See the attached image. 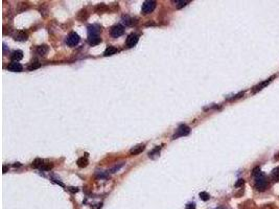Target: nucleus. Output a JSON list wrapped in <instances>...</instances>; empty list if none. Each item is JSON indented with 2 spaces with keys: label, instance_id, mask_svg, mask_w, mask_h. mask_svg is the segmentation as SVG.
Listing matches in <instances>:
<instances>
[{
  "label": "nucleus",
  "instance_id": "f257e3e1",
  "mask_svg": "<svg viewBox=\"0 0 279 209\" xmlns=\"http://www.w3.org/2000/svg\"><path fill=\"white\" fill-rule=\"evenodd\" d=\"M252 175H253V178H254V186H255V188L259 191L265 190V188L268 187L267 176L263 173H261L259 167H256V168L254 169Z\"/></svg>",
  "mask_w": 279,
  "mask_h": 209
},
{
  "label": "nucleus",
  "instance_id": "f03ea898",
  "mask_svg": "<svg viewBox=\"0 0 279 209\" xmlns=\"http://www.w3.org/2000/svg\"><path fill=\"white\" fill-rule=\"evenodd\" d=\"M155 8H156V1H154V0H146L142 4L141 12L143 15H148L153 12Z\"/></svg>",
  "mask_w": 279,
  "mask_h": 209
},
{
  "label": "nucleus",
  "instance_id": "7ed1b4c3",
  "mask_svg": "<svg viewBox=\"0 0 279 209\" xmlns=\"http://www.w3.org/2000/svg\"><path fill=\"white\" fill-rule=\"evenodd\" d=\"M189 133H190L189 127H187L186 124H180L179 127H178L177 131H176L175 135L173 136V139H176V138H178V137H182V136L188 135Z\"/></svg>",
  "mask_w": 279,
  "mask_h": 209
},
{
  "label": "nucleus",
  "instance_id": "20e7f679",
  "mask_svg": "<svg viewBox=\"0 0 279 209\" xmlns=\"http://www.w3.org/2000/svg\"><path fill=\"white\" fill-rule=\"evenodd\" d=\"M80 42V36H78L76 32H70L68 35L67 39H66V43H67L68 46L70 47H73V46H76Z\"/></svg>",
  "mask_w": 279,
  "mask_h": 209
},
{
  "label": "nucleus",
  "instance_id": "39448f33",
  "mask_svg": "<svg viewBox=\"0 0 279 209\" xmlns=\"http://www.w3.org/2000/svg\"><path fill=\"white\" fill-rule=\"evenodd\" d=\"M138 40H139V36L137 34H131L127 39V46L129 48L134 47L138 43Z\"/></svg>",
  "mask_w": 279,
  "mask_h": 209
},
{
  "label": "nucleus",
  "instance_id": "423d86ee",
  "mask_svg": "<svg viewBox=\"0 0 279 209\" xmlns=\"http://www.w3.org/2000/svg\"><path fill=\"white\" fill-rule=\"evenodd\" d=\"M124 34V29L121 25H115L112 27L111 29V36L113 38H118V37L122 36Z\"/></svg>",
  "mask_w": 279,
  "mask_h": 209
},
{
  "label": "nucleus",
  "instance_id": "0eeeda50",
  "mask_svg": "<svg viewBox=\"0 0 279 209\" xmlns=\"http://www.w3.org/2000/svg\"><path fill=\"white\" fill-rule=\"evenodd\" d=\"M273 78H275V75H273L272 78H268L267 81H265V82H262V83H260V84H258L257 86H255V87L252 89V93H257L258 91H260L261 89H263V87H265L267 85H269L270 83L273 81Z\"/></svg>",
  "mask_w": 279,
  "mask_h": 209
},
{
  "label": "nucleus",
  "instance_id": "6e6552de",
  "mask_svg": "<svg viewBox=\"0 0 279 209\" xmlns=\"http://www.w3.org/2000/svg\"><path fill=\"white\" fill-rule=\"evenodd\" d=\"M8 69L10 70V71H12V72H21L22 69H23V67H22V65H21L20 63L12 62V63L8 64Z\"/></svg>",
  "mask_w": 279,
  "mask_h": 209
},
{
  "label": "nucleus",
  "instance_id": "1a4fd4ad",
  "mask_svg": "<svg viewBox=\"0 0 279 209\" xmlns=\"http://www.w3.org/2000/svg\"><path fill=\"white\" fill-rule=\"evenodd\" d=\"M100 42V38L98 35H88V43L91 46L97 45Z\"/></svg>",
  "mask_w": 279,
  "mask_h": 209
},
{
  "label": "nucleus",
  "instance_id": "9d476101",
  "mask_svg": "<svg viewBox=\"0 0 279 209\" xmlns=\"http://www.w3.org/2000/svg\"><path fill=\"white\" fill-rule=\"evenodd\" d=\"M23 58V52L21 50H15L11 54V59H12L14 62H18L21 59Z\"/></svg>",
  "mask_w": 279,
  "mask_h": 209
},
{
  "label": "nucleus",
  "instance_id": "9b49d317",
  "mask_svg": "<svg viewBox=\"0 0 279 209\" xmlns=\"http://www.w3.org/2000/svg\"><path fill=\"white\" fill-rule=\"evenodd\" d=\"M144 149H146V146H144V144H138V146L132 147V149H130V154H131V155H138V154L141 153Z\"/></svg>",
  "mask_w": 279,
  "mask_h": 209
},
{
  "label": "nucleus",
  "instance_id": "f8f14e48",
  "mask_svg": "<svg viewBox=\"0 0 279 209\" xmlns=\"http://www.w3.org/2000/svg\"><path fill=\"white\" fill-rule=\"evenodd\" d=\"M14 39L16 41L19 42H23L27 40V34H25L24 32H17L16 35L14 36Z\"/></svg>",
  "mask_w": 279,
  "mask_h": 209
},
{
  "label": "nucleus",
  "instance_id": "ddd939ff",
  "mask_svg": "<svg viewBox=\"0 0 279 209\" xmlns=\"http://www.w3.org/2000/svg\"><path fill=\"white\" fill-rule=\"evenodd\" d=\"M47 52H48V46L45 45V44L37 47V54H40V56H45V54H47Z\"/></svg>",
  "mask_w": 279,
  "mask_h": 209
},
{
  "label": "nucleus",
  "instance_id": "4468645a",
  "mask_svg": "<svg viewBox=\"0 0 279 209\" xmlns=\"http://www.w3.org/2000/svg\"><path fill=\"white\" fill-rule=\"evenodd\" d=\"M100 32V27L98 25H90L88 27V34L89 35H98Z\"/></svg>",
  "mask_w": 279,
  "mask_h": 209
},
{
  "label": "nucleus",
  "instance_id": "2eb2a0df",
  "mask_svg": "<svg viewBox=\"0 0 279 209\" xmlns=\"http://www.w3.org/2000/svg\"><path fill=\"white\" fill-rule=\"evenodd\" d=\"M116 52H117V48H115L114 46H109V47H107L106 50H105L104 56L105 57H110V56L115 54Z\"/></svg>",
  "mask_w": 279,
  "mask_h": 209
},
{
  "label": "nucleus",
  "instance_id": "dca6fc26",
  "mask_svg": "<svg viewBox=\"0 0 279 209\" xmlns=\"http://www.w3.org/2000/svg\"><path fill=\"white\" fill-rule=\"evenodd\" d=\"M175 2V5H176V8H184L185 5H187L188 3H189V0H176V1H173Z\"/></svg>",
  "mask_w": 279,
  "mask_h": 209
},
{
  "label": "nucleus",
  "instance_id": "f3484780",
  "mask_svg": "<svg viewBox=\"0 0 279 209\" xmlns=\"http://www.w3.org/2000/svg\"><path fill=\"white\" fill-rule=\"evenodd\" d=\"M271 177L273 180L279 182V166L273 169V171H272V174H271Z\"/></svg>",
  "mask_w": 279,
  "mask_h": 209
},
{
  "label": "nucleus",
  "instance_id": "a211bd4d",
  "mask_svg": "<svg viewBox=\"0 0 279 209\" xmlns=\"http://www.w3.org/2000/svg\"><path fill=\"white\" fill-rule=\"evenodd\" d=\"M160 149H161V146H157V147H155V149H153V151L149 153V157H150V158H155L156 156H158V155H159Z\"/></svg>",
  "mask_w": 279,
  "mask_h": 209
},
{
  "label": "nucleus",
  "instance_id": "6ab92c4d",
  "mask_svg": "<svg viewBox=\"0 0 279 209\" xmlns=\"http://www.w3.org/2000/svg\"><path fill=\"white\" fill-rule=\"evenodd\" d=\"M78 165L80 167H86L88 165V159L87 157H82L78 160Z\"/></svg>",
  "mask_w": 279,
  "mask_h": 209
},
{
  "label": "nucleus",
  "instance_id": "aec40b11",
  "mask_svg": "<svg viewBox=\"0 0 279 209\" xmlns=\"http://www.w3.org/2000/svg\"><path fill=\"white\" fill-rule=\"evenodd\" d=\"M41 64L38 62V61H35V62H32L30 63V65L28 66V70L29 71H32V70H36L38 69V68H40Z\"/></svg>",
  "mask_w": 279,
  "mask_h": 209
},
{
  "label": "nucleus",
  "instance_id": "412c9836",
  "mask_svg": "<svg viewBox=\"0 0 279 209\" xmlns=\"http://www.w3.org/2000/svg\"><path fill=\"white\" fill-rule=\"evenodd\" d=\"M42 165H43V161L41 159H36L32 164V166L34 167V168H41Z\"/></svg>",
  "mask_w": 279,
  "mask_h": 209
},
{
  "label": "nucleus",
  "instance_id": "4be33fe9",
  "mask_svg": "<svg viewBox=\"0 0 279 209\" xmlns=\"http://www.w3.org/2000/svg\"><path fill=\"white\" fill-rule=\"evenodd\" d=\"M51 167H52L51 163H43V165L41 166L40 169H42V171H49V169H51Z\"/></svg>",
  "mask_w": 279,
  "mask_h": 209
},
{
  "label": "nucleus",
  "instance_id": "5701e85b",
  "mask_svg": "<svg viewBox=\"0 0 279 209\" xmlns=\"http://www.w3.org/2000/svg\"><path fill=\"white\" fill-rule=\"evenodd\" d=\"M200 198H201L203 201H207V200H209V195H208L207 192H201L200 193Z\"/></svg>",
  "mask_w": 279,
  "mask_h": 209
},
{
  "label": "nucleus",
  "instance_id": "b1692460",
  "mask_svg": "<svg viewBox=\"0 0 279 209\" xmlns=\"http://www.w3.org/2000/svg\"><path fill=\"white\" fill-rule=\"evenodd\" d=\"M244 183H245V180H243V179H239L238 181H237L236 183H235V187H239V186L244 185Z\"/></svg>",
  "mask_w": 279,
  "mask_h": 209
},
{
  "label": "nucleus",
  "instance_id": "393cba45",
  "mask_svg": "<svg viewBox=\"0 0 279 209\" xmlns=\"http://www.w3.org/2000/svg\"><path fill=\"white\" fill-rule=\"evenodd\" d=\"M195 203H189V204H187V206H186V209H195Z\"/></svg>",
  "mask_w": 279,
  "mask_h": 209
},
{
  "label": "nucleus",
  "instance_id": "a878e982",
  "mask_svg": "<svg viewBox=\"0 0 279 209\" xmlns=\"http://www.w3.org/2000/svg\"><path fill=\"white\" fill-rule=\"evenodd\" d=\"M6 169H8V166H3V173H6Z\"/></svg>",
  "mask_w": 279,
  "mask_h": 209
}]
</instances>
